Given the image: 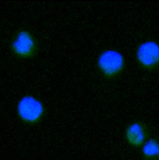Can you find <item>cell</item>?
I'll list each match as a JSON object with an SVG mask.
<instances>
[{
  "label": "cell",
  "instance_id": "6da1fadb",
  "mask_svg": "<svg viewBox=\"0 0 159 160\" xmlns=\"http://www.w3.org/2000/svg\"><path fill=\"white\" fill-rule=\"evenodd\" d=\"M16 113L22 123L29 126H35L44 119L46 107L39 98L31 94H26L17 102Z\"/></svg>",
  "mask_w": 159,
  "mask_h": 160
},
{
  "label": "cell",
  "instance_id": "5b68a950",
  "mask_svg": "<svg viewBox=\"0 0 159 160\" xmlns=\"http://www.w3.org/2000/svg\"><path fill=\"white\" fill-rule=\"evenodd\" d=\"M149 138V128L142 121H135L129 123L124 130L126 143L134 148H141Z\"/></svg>",
  "mask_w": 159,
  "mask_h": 160
},
{
  "label": "cell",
  "instance_id": "3957f363",
  "mask_svg": "<svg viewBox=\"0 0 159 160\" xmlns=\"http://www.w3.org/2000/svg\"><path fill=\"white\" fill-rule=\"evenodd\" d=\"M126 66L124 56L120 51L114 49L104 50L96 59V66L99 73L108 79L119 76L125 70Z\"/></svg>",
  "mask_w": 159,
  "mask_h": 160
},
{
  "label": "cell",
  "instance_id": "7a4b0ae2",
  "mask_svg": "<svg viewBox=\"0 0 159 160\" xmlns=\"http://www.w3.org/2000/svg\"><path fill=\"white\" fill-rule=\"evenodd\" d=\"M9 47L12 55L20 60L31 59L39 50V44L35 35L27 29L17 31L10 40Z\"/></svg>",
  "mask_w": 159,
  "mask_h": 160
},
{
  "label": "cell",
  "instance_id": "277c9868",
  "mask_svg": "<svg viewBox=\"0 0 159 160\" xmlns=\"http://www.w3.org/2000/svg\"><path fill=\"white\" fill-rule=\"evenodd\" d=\"M138 65L147 71L159 68V43L154 40H147L138 45L136 51Z\"/></svg>",
  "mask_w": 159,
  "mask_h": 160
},
{
  "label": "cell",
  "instance_id": "8992f818",
  "mask_svg": "<svg viewBox=\"0 0 159 160\" xmlns=\"http://www.w3.org/2000/svg\"><path fill=\"white\" fill-rule=\"evenodd\" d=\"M142 160H159V140L150 137L141 148Z\"/></svg>",
  "mask_w": 159,
  "mask_h": 160
}]
</instances>
